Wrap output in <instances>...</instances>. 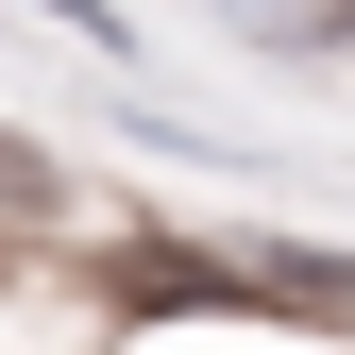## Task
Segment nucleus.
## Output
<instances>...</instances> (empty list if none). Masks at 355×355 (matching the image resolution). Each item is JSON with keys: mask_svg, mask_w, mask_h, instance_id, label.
<instances>
[{"mask_svg": "<svg viewBox=\"0 0 355 355\" xmlns=\"http://www.w3.org/2000/svg\"><path fill=\"white\" fill-rule=\"evenodd\" d=\"M271 17H288V34H338V17H355V0H271Z\"/></svg>", "mask_w": 355, "mask_h": 355, "instance_id": "nucleus-1", "label": "nucleus"}]
</instances>
